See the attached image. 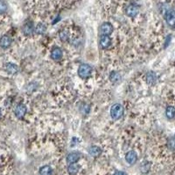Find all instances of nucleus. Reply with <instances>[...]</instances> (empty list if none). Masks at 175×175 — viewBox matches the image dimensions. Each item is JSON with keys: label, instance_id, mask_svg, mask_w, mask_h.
I'll list each match as a JSON object with an SVG mask.
<instances>
[{"label": "nucleus", "instance_id": "nucleus-15", "mask_svg": "<svg viewBox=\"0 0 175 175\" xmlns=\"http://www.w3.org/2000/svg\"><path fill=\"white\" fill-rule=\"evenodd\" d=\"M39 174L40 175H52L53 174V169L50 165H44L39 169Z\"/></svg>", "mask_w": 175, "mask_h": 175}, {"label": "nucleus", "instance_id": "nucleus-16", "mask_svg": "<svg viewBox=\"0 0 175 175\" xmlns=\"http://www.w3.org/2000/svg\"><path fill=\"white\" fill-rule=\"evenodd\" d=\"M146 81L149 84H154L157 82V75L154 72H149L146 74Z\"/></svg>", "mask_w": 175, "mask_h": 175}, {"label": "nucleus", "instance_id": "nucleus-23", "mask_svg": "<svg viewBox=\"0 0 175 175\" xmlns=\"http://www.w3.org/2000/svg\"><path fill=\"white\" fill-rule=\"evenodd\" d=\"M170 145H169V146H170L172 149H174L175 148V140L174 139H171L170 140Z\"/></svg>", "mask_w": 175, "mask_h": 175}, {"label": "nucleus", "instance_id": "nucleus-22", "mask_svg": "<svg viewBox=\"0 0 175 175\" xmlns=\"http://www.w3.org/2000/svg\"><path fill=\"white\" fill-rule=\"evenodd\" d=\"M59 37H60V39H61L62 41H67L69 39V34H68L67 31H61L59 34Z\"/></svg>", "mask_w": 175, "mask_h": 175}, {"label": "nucleus", "instance_id": "nucleus-10", "mask_svg": "<svg viewBox=\"0 0 175 175\" xmlns=\"http://www.w3.org/2000/svg\"><path fill=\"white\" fill-rule=\"evenodd\" d=\"M62 50L60 48V47H54L51 51V58L54 60V61H59L62 58Z\"/></svg>", "mask_w": 175, "mask_h": 175}, {"label": "nucleus", "instance_id": "nucleus-25", "mask_svg": "<svg viewBox=\"0 0 175 175\" xmlns=\"http://www.w3.org/2000/svg\"><path fill=\"white\" fill-rule=\"evenodd\" d=\"M114 175H127L124 172H117V173H115Z\"/></svg>", "mask_w": 175, "mask_h": 175}, {"label": "nucleus", "instance_id": "nucleus-26", "mask_svg": "<svg viewBox=\"0 0 175 175\" xmlns=\"http://www.w3.org/2000/svg\"><path fill=\"white\" fill-rule=\"evenodd\" d=\"M1 113H2V112H1V110H0V117H1Z\"/></svg>", "mask_w": 175, "mask_h": 175}, {"label": "nucleus", "instance_id": "nucleus-24", "mask_svg": "<svg viewBox=\"0 0 175 175\" xmlns=\"http://www.w3.org/2000/svg\"><path fill=\"white\" fill-rule=\"evenodd\" d=\"M78 143V139L76 137H74L73 139H72V141H71V146H74L76 144Z\"/></svg>", "mask_w": 175, "mask_h": 175}, {"label": "nucleus", "instance_id": "nucleus-17", "mask_svg": "<svg viewBox=\"0 0 175 175\" xmlns=\"http://www.w3.org/2000/svg\"><path fill=\"white\" fill-rule=\"evenodd\" d=\"M34 27L32 23H26V24L23 26V32H24V34H26V35L32 34L34 33Z\"/></svg>", "mask_w": 175, "mask_h": 175}, {"label": "nucleus", "instance_id": "nucleus-8", "mask_svg": "<svg viewBox=\"0 0 175 175\" xmlns=\"http://www.w3.org/2000/svg\"><path fill=\"white\" fill-rule=\"evenodd\" d=\"M5 70L9 74L13 75V74H16L19 72V67L16 64L8 62V63L5 64Z\"/></svg>", "mask_w": 175, "mask_h": 175}, {"label": "nucleus", "instance_id": "nucleus-4", "mask_svg": "<svg viewBox=\"0 0 175 175\" xmlns=\"http://www.w3.org/2000/svg\"><path fill=\"white\" fill-rule=\"evenodd\" d=\"M165 18L167 25H170L171 27L175 28V10L167 11L165 13Z\"/></svg>", "mask_w": 175, "mask_h": 175}, {"label": "nucleus", "instance_id": "nucleus-20", "mask_svg": "<svg viewBox=\"0 0 175 175\" xmlns=\"http://www.w3.org/2000/svg\"><path fill=\"white\" fill-rule=\"evenodd\" d=\"M121 79V75L119 74V73L117 72H111L110 75V80L111 81L112 83H118Z\"/></svg>", "mask_w": 175, "mask_h": 175}, {"label": "nucleus", "instance_id": "nucleus-14", "mask_svg": "<svg viewBox=\"0 0 175 175\" xmlns=\"http://www.w3.org/2000/svg\"><path fill=\"white\" fill-rule=\"evenodd\" d=\"M88 153L92 157H97V156H99L102 153V150L98 146H91L88 149Z\"/></svg>", "mask_w": 175, "mask_h": 175}, {"label": "nucleus", "instance_id": "nucleus-5", "mask_svg": "<svg viewBox=\"0 0 175 175\" xmlns=\"http://www.w3.org/2000/svg\"><path fill=\"white\" fill-rule=\"evenodd\" d=\"M139 12V7L137 5H128L126 8V15L131 18H135Z\"/></svg>", "mask_w": 175, "mask_h": 175}, {"label": "nucleus", "instance_id": "nucleus-3", "mask_svg": "<svg viewBox=\"0 0 175 175\" xmlns=\"http://www.w3.org/2000/svg\"><path fill=\"white\" fill-rule=\"evenodd\" d=\"M26 112H27V108H26V106H25V104H23V103L18 104V105L16 106V108H15L14 114L15 116L18 117V118H23V117L25 116Z\"/></svg>", "mask_w": 175, "mask_h": 175}, {"label": "nucleus", "instance_id": "nucleus-12", "mask_svg": "<svg viewBox=\"0 0 175 175\" xmlns=\"http://www.w3.org/2000/svg\"><path fill=\"white\" fill-rule=\"evenodd\" d=\"M11 45V39L8 35H4L0 39V47L3 48H8Z\"/></svg>", "mask_w": 175, "mask_h": 175}, {"label": "nucleus", "instance_id": "nucleus-11", "mask_svg": "<svg viewBox=\"0 0 175 175\" xmlns=\"http://www.w3.org/2000/svg\"><path fill=\"white\" fill-rule=\"evenodd\" d=\"M111 44V39L109 35H102L100 37V46L102 48H107Z\"/></svg>", "mask_w": 175, "mask_h": 175}, {"label": "nucleus", "instance_id": "nucleus-2", "mask_svg": "<svg viewBox=\"0 0 175 175\" xmlns=\"http://www.w3.org/2000/svg\"><path fill=\"white\" fill-rule=\"evenodd\" d=\"M92 73V68L88 64H82L78 69V74L82 78L88 77Z\"/></svg>", "mask_w": 175, "mask_h": 175}, {"label": "nucleus", "instance_id": "nucleus-18", "mask_svg": "<svg viewBox=\"0 0 175 175\" xmlns=\"http://www.w3.org/2000/svg\"><path fill=\"white\" fill-rule=\"evenodd\" d=\"M165 115L169 119H172L175 117V108L173 106H168L165 110Z\"/></svg>", "mask_w": 175, "mask_h": 175}, {"label": "nucleus", "instance_id": "nucleus-21", "mask_svg": "<svg viewBox=\"0 0 175 175\" xmlns=\"http://www.w3.org/2000/svg\"><path fill=\"white\" fill-rule=\"evenodd\" d=\"M7 9H8L7 4L5 3V1L0 0V14H4V13H5Z\"/></svg>", "mask_w": 175, "mask_h": 175}, {"label": "nucleus", "instance_id": "nucleus-13", "mask_svg": "<svg viewBox=\"0 0 175 175\" xmlns=\"http://www.w3.org/2000/svg\"><path fill=\"white\" fill-rule=\"evenodd\" d=\"M80 170V166L74 163V164H69L68 167V173L70 175H76L78 173V172Z\"/></svg>", "mask_w": 175, "mask_h": 175}, {"label": "nucleus", "instance_id": "nucleus-6", "mask_svg": "<svg viewBox=\"0 0 175 175\" xmlns=\"http://www.w3.org/2000/svg\"><path fill=\"white\" fill-rule=\"evenodd\" d=\"M113 32V26L110 23L105 22L100 26V33L102 35H110Z\"/></svg>", "mask_w": 175, "mask_h": 175}, {"label": "nucleus", "instance_id": "nucleus-9", "mask_svg": "<svg viewBox=\"0 0 175 175\" xmlns=\"http://www.w3.org/2000/svg\"><path fill=\"white\" fill-rule=\"evenodd\" d=\"M80 158H81V154L79 152L74 151L67 156V162L68 164H74V163H76L80 159Z\"/></svg>", "mask_w": 175, "mask_h": 175}, {"label": "nucleus", "instance_id": "nucleus-19", "mask_svg": "<svg viewBox=\"0 0 175 175\" xmlns=\"http://www.w3.org/2000/svg\"><path fill=\"white\" fill-rule=\"evenodd\" d=\"M46 31H47V27H46V25L42 23H39V24L36 25V27H35V33L38 34H43L46 33Z\"/></svg>", "mask_w": 175, "mask_h": 175}, {"label": "nucleus", "instance_id": "nucleus-1", "mask_svg": "<svg viewBox=\"0 0 175 175\" xmlns=\"http://www.w3.org/2000/svg\"><path fill=\"white\" fill-rule=\"evenodd\" d=\"M123 112H124V109L123 105H121L120 103H116L110 109V116L114 120H117L123 117Z\"/></svg>", "mask_w": 175, "mask_h": 175}, {"label": "nucleus", "instance_id": "nucleus-7", "mask_svg": "<svg viewBox=\"0 0 175 175\" xmlns=\"http://www.w3.org/2000/svg\"><path fill=\"white\" fill-rule=\"evenodd\" d=\"M137 159V153L134 151H128L126 153V155H125V160L130 165L135 164Z\"/></svg>", "mask_w": 175, "mask_h": 175}]
</instances>
